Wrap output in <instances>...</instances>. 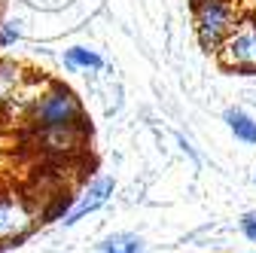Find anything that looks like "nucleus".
Instances as JSON below:
<instances>
[{"label": "nucleus", "mask_w": 256, "mask_h": 253, "mask_svg": "<svg viewBox=\"0 0 256 253\" xmlns=\"http://www.w3.org/2000/svg\"><path fill=\"white\" fill-rule=\"evenodd\" d=\"M22 86V68L12 61H0V104Z\"/></svg>", "instance_id": "10"}, {"label": "nucleus", "mask_w": 256, "mask_h": 253, "mask_svg": "<svg viewBox=\"0 0 256 253\" xmlns=\"http://www.w3.org/2000/svg\"><path fill=\"white\" fill-rule=\"evenodd\" d=\"M189 12L196 40L208 55H216V49L226 43L244 16L238 0H189Z\"/></svg>", "instance_id": "2"}, {"label": "nucleus", "mask_w": 256, "mask_h": 253, "mask_svg": "<svg viewBox=\"0 0 256 253\" xmlns=\"http://www.w3.org/2000/svg\"><path fill=\"white\" fill-rule=\"evenodd\" d=\"M238 229H241V235H244L250 244H256V210H247V214H241V220H238Z\"/></svg>", "instance_id": "12"}, {"label": "nucleus", "mask_w": 256, "mask_h": 253, "mask_svg": "<svg viewBox=\"0 0 256 253\" xmlns=\"http://www.w3.org/2000/svg\"><path fill=\"white\" fill-rule=\"evenodd\" d=\"M64 68L68 70H104L107 68V61L98 49H88V46H70L68 52H64Z\"/></svg>", "instance_id": "8"}, {"label": "nucleus", "mask_w": 256, "mask_h": 253, "mask_svg": "<svg viewBox=\"0 0 256 253\" xmlns=\"http://www.w3.org/2000/svg\"><path fill=\"white\" fill-rule=\"evenodd\" d=\"M214 58L229 74H256V10H244L238 28L226 37Z\"/></svg>", "instance_id": "4"}, {"label": "nucleus", "mask_w": 256, "mask_h": 253, "mask_svg": "<svg viewBox=\"0 0 256 253\" xmlns=\"http://www.w3.org/2000/svg\"><path fill=\"white\" fill-rule=\"evenodd\" d=\"M253 183H256V177H253Z\"/></svg>", "instance_id": "14"}, {"label": "nucleus", "mask_w": 256, "mask_h": 253, "mask_svg": "<svg viewBox=\"0 0 256 253\" xmlns=\"http://www.w3.org/2000/svg\"><path fill=\"white\" fill-rule=\"evenodd\" d=\"M98 253H146V244L134 232H113L98 244Z\"/></svg>", "instance_id": "9"}, {"label": "nucleus", "mask_w": 256, "mask_h": 253, "mask_svg": "<svg viewBox=\"0 0 256 253\" xmlns=\"http://www.w3.org/2000/svg\"><path fill=\"white\" fill-rule=\"evenodd\" d=\"M40 223V204L16 189H0V247L28 238Z\"/></svg>", "instance_id": "3"}, {"label": "nucleus", "mask_w": 256, "mask_h": 253, "mask_svg": "<svg viewBox=\"0 0 256 253\" xmlns=\"http://www.w3.org/2000/svg\"><path fill=\"white\" fill-rule=\"evenodd\" d=\"M22 40V24L16 18H4L0 22V49H10Z\"/></svg>", "instance_id": "11"}, {"label": "nucleus", "mask_w": 256, "mask_h": 253, "mask_svg": "<svg viewBox=\"0 0 256 253\" xmlns=\"http://www.w3.org/2000/svg\"><path fill=\"white\" fill-rule=\"evenodd\" d=\"M24 122L30 132L55 128V125H80V122H86V107L70 86H64L58 80H46L30 94Z\"/></svg>", "instance_id": "1"}, {"label": "nucleus", "mask_w": 256, "mask_h": 253, "mask_svg": "<svg viewBox=\"0 0 256 253\" xmlns=\"http://www.w3.org/2000/svg\"><path fill=\"white\" fill-rule=\"evenodd\" d=\"M222 122H226V128L232 132L235 140H241L244 146H256V119L247 110L226 107V110H222Z\"/></svg>", "instance_id": "7"}, {"label": "nucleus", "mask_w": 256, "mask_h": 253, "mask_svg": "<svg viewBox=\"0 0 256 253\" xmlns=\"http://www.w3.org/2000/svg\"><path fill=\"white\" fill-rule=\"evenodd\" d=\"M37 140V150L46 152L49 159H74L80 156L92 138V128L88 122H80V125H55V128H43V132H30Z\"/></svg>", "instance_id": "5"}, {"label": "nucleus", "mask_w": 256, "mask_h": 253, "mask_svg": "<svg viewBox=\"0 0 256 253\" xmlns=\"http://www.w3.org/2000/svg\"><path fill=\"white\" fill-rule=\"evenodd\" d=\"M113 192H116V180L110 177V174H98V177H92L80 192H74V204H70V210L61 216V223L64 226H76L80 220H86L88 214H94V210H101L110 198H113Z\"/></svg>", "instance_id": "6"}, {"label": "nucleus", "mask_w": 256, "mask_h": 253, "mask_svg": "<svg viewBox=\"0 0 256 253\" xmlns=\"http://www.w3.org/2000/svg\"><path fill=\"white\" fill-rule=\"evenodd\" d=\"M0 6H4V0H0Z\"/></svg>", "instance_id": "13"}]
</instances>
